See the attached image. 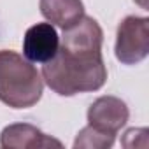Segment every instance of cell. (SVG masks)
Wrapping results in <instances>:
<instances>
[{
	"instance_id": "obj_8",
	"label": "cell",
	"mask_w": 149,
	"mask_h": 149,
	"mask_svg": "<svg viewBox=\"0 0 149 149\" xmlns=\"http://www.w3.org/2000/svg\"><path fill=\"white\" fill-rule=\"evenodd\" d=\"M114 139L116 135L112 133H105V132H100L93 126H86L83 128L77 137H76V142H74V147H88V149H105V147H111L114 144Z\"/></svg>"
},
{
	"instance_id": "obj_6",
	"label": "cell",
	"mask_w": 149,
	"mask_h": 149,
	"mask_svg": "<svg viewBox=\"0 0 149 149\" xmlns=\"http://www.w3.org/2000/svg\"><path fill=\"white\" fill-rule=\"evenodd\" d=\"M0 146L6 149H44V147H61V142L42 133L33 125L14 123L2 130Z\"/></svg>"
},
{
	"instance_id": "obj_3",
	"label": "cell",
	"mask_w": 149,
	"mask_h": 149,
	"mask_svg": "<svg viewBox=\"0 0 149 149\" xmlns=\"http://www.w3.org/2000/svg\"><path fill=\"white\" fill-rule=\"evenodd\" d=\"M149 53V19L126 16L116 33V58L125 65L142 61Z\"/></svg>"
},
{
	"instance_id": "obj_1",
	"label": "cell",
	"mask_w": 149,
	"mask_h": 149,
	"mask_svg": "<svg viewBox=\"0 0 149 149\" xmlns=\"http://www.w3.org/2000/svg\"><path fill=\"white\" fill-rule=\"evenodd\" d=\"M102 42L104 32L90 16H83L76 25L65 28L58 53L42 63L46 84L61 97L100 90L107 81Z\"/></svg>"
},
{
	"instance_id": "obj_2",
	"label": "cell",
	"mask_w": 149,
	"mask_h": 149,
	"mask_svg": "<svg viewBox=\"0 0 149 149\" xmlns=\"http://www.w3.org/2000/svg\"><path fill=\"white\" fill-rule=\"evenodd\" d=\"M44 91L39 70L16 51L0 49V102L13 109L33 107Z\"/></svg>"
},
{
	"instance_id": "obj_4",
	"label": "cell",
	"mask_w": 149,
	"mask_h": 149,
	"mask_svg": "<svg viewBox=\"0 0 149 149\" xmlns=\"http://www.w3.org/2000/svg\"><path fill=\"white\" fill-rule=\"evenodd\" d=\"M130 111L126 104L118 97H100L88 109V125L116 135L128 121Z\"/></svg>"
},
{
	"instance_id": "obj_7",
	"label": "cell",
	"mask_w": 149,
	"mask_h": 149,
	"mask_svg": "<svg viewBox=\"0 0 149 149\" xmlns=\"http://www.w3.org/2000/svg\"><path fill=\"white\" fill-rule=\"evenodd\" d=\"M42 16L60 28H70L84 16V6L81 0H40Z\"/></svg>"
},
{
	"instance_id": "obj_5",
	"label": "cell",
	"mask_w": 149,
	"mask_h": 149,
	"mask_svg": "<svg viewBox=\"0 0 149 149\" xmlns=\"http://www.w3.org/2000/svg\"><path fill=\"white\" fill-rule=\"evenodd\" d=\"M60 47V37L51 23H37L30 26L23 37V54L32 63L49 61Z\"/></svg>"
}]
</instances>
